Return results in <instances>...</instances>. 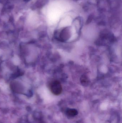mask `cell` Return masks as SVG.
Wrapping results in <instances>:
<instances>
[{
    "instance_id": "1",
    "label": "cell",
    "mask_w": 122,
    "mask_h": 123,
    "mask_svg": "<svg viewBox=\"0 0 122 123\" xmlns=\"http://www.w3.org/2000/svg\"><path fill=\"white\" fill-rule=\"evenodd\" d=\"M49 88L51 92L55 95H59L62 92L61 84L57 80H54L51 82L49 84Z\"/></svg>"
},
{
    "instance_id": "2",
    "label": "cell",
    "mask_w": 122,
    "mask_h": 123,
    "mask_svg": "<svg viewBox=\"0 0 122 123\" xmlns=\"http://www.w3.org/2000/svg\"><path fill=\"white\" fill-rule=\"evenodd\" d=\"M70 36L69 30L67 28H64L60 34V39L62 41L67 40Z\"/></svg>"
},
{
    "instance_id": "3",
    "label": "cell",
    "mask_w": 122,
    "mask_h": 123,
    "mask_svg": "<svg viewBox=\"0 0 122 123\" xmlns=\"http://www.w3.org/2000/svg\"><path fill=\"white\" fill-rule=\"evenodd\" d=\"M77 111L75 109H68L66 111V114L69 117H74L78 114Z\"/></svg>"
},
{
    "instance_id": "4",
    "label": "cell",
    "mask_w": 122,
    "mask_h": 123,
    "mask_svg": "<svg viewBox=\"0 0 122 123\" xmlns=\"http://www.w3.org/2000/svg\"><path fill=\"white\" fill-rule=\"evenodd\" d=\"M81 82L82 85L86 86L89 84V80L86 76L83 75L81 77Z\"/></svg>"
},
{
    "instance_id": "5",
    "label": "cell",
    "mask_w": 122,
    "mask_h": 123,
    "mask_svg": "<svg viewBox=\"0 0 122 123\" xmlns=\"http://www.w3.org/2000/svg\"><path fill=\"white\" fill-rule=\"evenodd\" d=\"M93 15H92V14L91 15H90L87 19V23H89L91 21L92 19H93Z\"/></svg>"
}]
</instances>
